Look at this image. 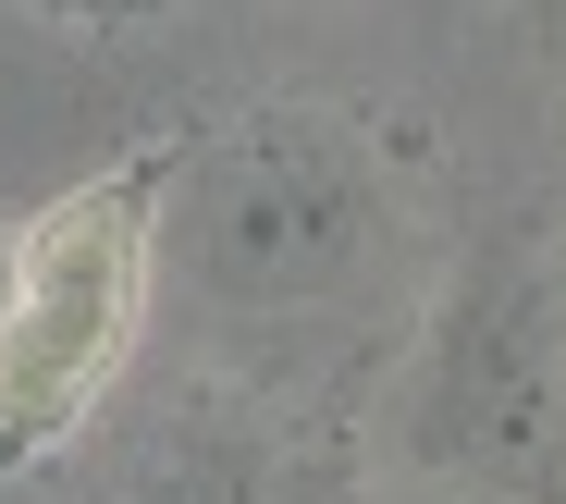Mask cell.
I'll return each mask as SVG.
<instances>
[{
	"label": "cell",
	"instance_id": "2",
	"mask_svg": "<svg viewBox=\"0 0 566 504\" xmlns=\"http://www.w3.org/2000/svg\"><path fill=\"white\" fill-rule=\"evenodd\" d=\"M172 210L185 246L222 295H333L357 283L382 234V160L321 112H259L210 148H172Z\"/></svg>",
	"mask_w": 566,
	"mask_h": 504
},
{
	"label": "cell",
	"instance_id": "3",
	"mask_svg": "<svg viewBox=\"0 0 566 504\" xmlns=\"http://www.w3.org/2000/svg\"><path fill=\"white\" fill-rule=\"evenodd\" d=\"M419 455L455 480L566 504V283L554 271H493L443 308L419 369Z\"/></svg>",
	"mask_w": 566,
	"mask_h": 504
},
{
	"label": "cell",
	"instance_id": "8",
	"mask_svg": "<svg viewBox=\"0 0 566 504\" xmlns=\"http://www.w3.org/2000/svg\"><path fill=\"white\" fill-rule=\"evenodd\" d=\"M554 283H566V259H554Z\"/></svg>",
	"mask_w": 566,
	"mask_h": 504
},
{
	"label": "cell",
	"instance_id": "7",
	"mask_svg": "<svg viewBox=\"0 0 566 504\" xmlns=\"http://www.w3.org/2000/svg\"><path fill=\"white\" fill-rule=\"evenodd\" d=\"M542 13H566V0H542Z\"/></svg>",
	"mask_w": 566,
	"mask_h": 504
},
{
	"label": "cell",
	"instance_id": "4",
	"mask_svg": "<svg viewBox=\"0 0 566 504\" xmlns=\"http://www.w3.org/2000/svg\"><path fill=\"white\" fill-rule=\"evenodd\" d=\"M25 13H50V25H160L172 0H25Z\"/></svg>",
	"mask_w": 566,
	"mask_h": 504
},
{
	"label": "cell",
	"instance_id": "1",
	"mask_svg": "<svg viewBox=\"0 0 566 504\" xmlns=\"http://www.w3.org/2000/svg\"><path fill=\"white\" fill-rule=\"evenodd\" d=\"M160 210H172V148H124L112 172L62 185L13 234V295H0V492L38 455H62L99 393L124 381L160 283Z\"/></svg>",
	"mask_w": 566,
	"mask_h": 504
},
{
	"label": "cell",
	"instance_id": "5",
	"mask_svg": "<svg viewBox=\"0 0 566 504\" xmlns=\"http://www.w3.org/2000/svg\"><path fill=\"white\" fill-rule=\"evenodd\" d=\"M136 504H210V492H136Z\"/></svg>",
	"mask_w": 566,
	"mask_h": 504
},
{
	"label": "cell",
	"instance_id": "6",
	"mask_svg": "<svg viewBox=\"0 0 566 504\" xmlns=\"http://www.w3.org/2000/svg\"><path fill=\"white\" fill-rule=\"evenodd\" d=\"M0 295H13V234H0Z\"/></svg>",
	"mask_w": 566,
	"mask_h": 504
}]
</instances>
